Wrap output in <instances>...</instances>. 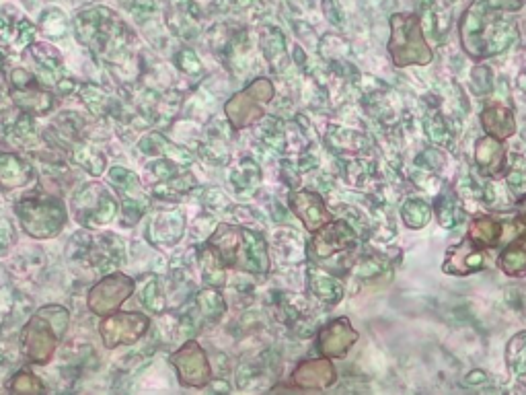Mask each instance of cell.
<instances>
[{
	"label": "cell",
	"instance_id": "cell-1",
	"mask_svg": "<svg viewBox=\"0 0 526 395\" xmlns=\"http://www.w3.org/2000/svg\"><path fill=\"white\" fill-rule=\"evenodd\" d=\"M208 245L220 256L222 264L251 274H266L270 270L268 245L259 233L251 229L220 225Z\"/></svg>",
	"mask_w": 526,
	"mask_h": 395
},
{
	"label": "cell",
	"instance_id": "cell-2",
	"mask_svg": "<svg viewBox=\"0 0 526 395\" xmlns=\"http://www.w3.org/2000/svg\"><path fill=\"white\" fill-rule=\"evenodd\" d=\"M70 315L60 305H48L33 313L19 336L21 354L31 365H48L60 338L68 328Z\"/></svg>",
	"mask_w": 526,
	"mask_h": 395
},
{
	"label": "cell",
	"instance_id": "cell-3",
	"mask_svg": "<svg viewBox=\"0 0 526 395\" xmlns=\"http://www.w3.org/2000/svg\"><path fill=\"white\" fill-rule=\"evenodd\" d=\"M66 256L72 264L107 272L126 262V245L114 233L81 231L68 241Z\"/></svg>",
	"mask_w": 526,
	"mask_h": 395
},
{
	"label": "cell",
	"instance_id": "cell-4",
	"mask_svg": "<svg viewBox=\"0 0 526 395\" xmlns=\"http://www.w3.org/2000/svg\"><path fill=\"white\" fill-rule=\"evenodd\" d=\"M387 50L397 68H407L411 64L426 66L434 58L422 31L420 17L411 13H397L391 17V38Z\"/></svg>",
	"mask_w": 526,
	"mask_h": 395
},
{
	"label": "cell",
	"instance_id": "cell-5",
	"mask_svg": "<svg viewBox=\"0 0 526 395\" xmlns=\"http://www.w3.org/2000/svg\"><path fill=\"white\" fill-rule=\"evenodd\" d=\"M15 214L23 231L35 239H52L66 225V208L56 196H23L15 204Z\"/></svg>",
	"mask_w": 526,
	"mask_h": 395
},
{
	"label": "cell",
	"instance_id": "cell-6",
	"mask_svg": "<svg viewBox=\"0 0 526 395\" xmlns=\"http://www.w3.org/2000/svg\"><path fill=\"white\" fill-rule=\"evenodd\" d=\"M116 15H111L105 9H97V11H87L81 13L77 19V31H79V40L103 54V56H116L122 50L128 48V40H130V31L126 29L124 23L114 19Z\"/></svg>",
	"mask_w": 526,
	"mask_h": 395
},
{
	"label": "cell",
	"instance_id": "cell-7",
	"mask_svg": "<svg viewBox=\"0 0 526 395\" xmlns=\"http://www.w3.org/2000/svg\"><path fill=\"white\" fill-rule=\"evenodd\" d=\"M72 212L81 225L89 229H97L114 221V217L118 214V202L103 184L91 182L74 192Z\"/></svg>",
	"mask_w": 526,
	"mask_h": 395
},
{
	"label": "cell",
	"instance_id": "cell-8",
	"mask_svg": "<svg viewBox=\"0 0 526 395\" xmlns=\"http://www.w3.org/2000/svg\"><path fill=\"white\" fill-rule=\"evenodd\" d=\"M136 284L124 274H107L101 278L89 293V309L95 315L107 317L116 313L124 301L132 297Z\"/></svg>",
	"mask_w": 526,
	"mask_h": 395
},
{
	"label": "cell",
	"instance_id": "cell-9",
	"mask_svg": "<svg viewBox=\"0 0 526 395\" xmlns=\"http://www.w3.org/2000/svg\"><path fill=\"white\" fill-rule=\"evenodd\" d=\"M111 186H114L122 198V221L126 227L136 225L142 214H146L150 202L146 194L140 188V179L136 173L124 169V167H114L109 171Z\"/></svg>",
	"mask_w": 526,
	"mask_h": 395
},
{
	"label": "cell",
	"instance_id": "cell-10",
	"mask_svg": "<svg viewBox=\"0 0 526 395\" xmlns=\"http://www.w3.org/2000/svg\"><path fill=\"white\" fill-rule=\"evenodd\" d=\"M171 363L177 371V377L187 387H204L210 381V363L202 346L194 340L185 342L179 350L171 354Z\"/></svg>",
	"mask_w": 526,
	"mask_h": 395
},
{
	"label": "cell",
	"instance_id": "cell-11",
	"mask_svg": "<svg viewBox=\"0 0 526 395\" xmlns=\"http://www.w3.org/2000/svg\"><path fill=\"white\" fill-rule=\"evenodd\" d=\"M356 243H358V235L346 221H329L327 225H323L319 231L313 233L311 251L317 260L325 262L344 254V251L354 249Z\"/></svg>",
	"mask_w": 526,
	"mask_h": 395
},
{
	"label": "cell",
	"instance_id": "cell-12",
	"mask_svg": "<svg viewBox=\"0 0 526 395\" xmlns=\"http://www.w3.org/2000/svg\"><path fill=\"white\" fill-rule=\"evenodd\" d=\"M148 330V317L142 313H111L101 323V338L107 348L130 346Z\"/></svg>",
	"mask_w": 526,
	"mask_h": 395
},
{
	"label": "cell",
	"instance_id": "cell-13",
	"mask_svg": "<svg viewBox=\"0 0 526 395\" xmlns=\"http://www.w3.org/2000/svg\"><path fill=\"white\" fill-rule=\"evenodd\" d=\"M224 309H227L224 299L210 286V289L200 291L194 297V301L187 305V311L181 317V326L187 332L198 334L204 328L214 326V323L224 315Z\"/></svg>",
	"mask_w": 526,
	"mask_h": 395
},
{
	"label": "cell",
	"instance_id": "cell-14",
	"mask_svg": "<svg viewBox=\"0 0 526 395\" xmlns=\"http://www.w3.org/2000/svg\"><path fill=\"white\" fill-rule=\"evenodd\" d=\"M360 334L352 328L348 317L329 321L317 336V350L325 358H344L358 342Z\"/></svg>",
	"mask_w": 526,
	"mask_h": 395
},
{
	"label": "cell",
	"instance_id": "cell-15",
	"mask_svg": "<svg viewBox=\"0 0 526 395\" xmlns=\"http://www.w3.org/2000/svg\"><path fill=\"white\" fill-rule=\"evenodd\" d=\"M483 268H485V249L477 247L469 239L450 247L442 264V272L453 276H469Z\"/></svg>",
	"mask_w": 526,
	"mask_h": 395
},
{
	"label": "cell",
	"instance_id": "cell-16",
	"mask_svg": "<svg viewBox=\"0 0 526 395\" xmlns=\"http://www.w3.org/2000/svg\"><path fill=\"white\" fill-rule=\"evenodd\" d=\"M288 204H290V208L296 217L303 221L307 231H311V233L319 231L323 225H327L331 221V214H329L323 198L317 192H309V190L294 192L290 196Z\"/></svg>",
	"mask_w": 526,
	"mask_h": 395
},
{
	"label": "cell",
	"instance_id": "cell-17",
	"mask_svg": "<svg viewBox=\"0 0 526 395\" xmlns=\"http://www.w3.org/2000/svg\"><path fill=\"white\" fill-rule=\"evenodd\" d=\"M337 371L329 358H315V361H305L300 363L294 373L292 381L298 389H307V391H321L327 389L335 383Z\"/></svg>",
	"mask_w": 526,
	"mask_h": 395
},
{
	"label": "cell",
	"instance_id": "cell-18",
	"mask_svg": "<svg viewBox=\"0 0 526 395\" xmlns=\"http://www.w3.org/2000/svg\"><path fill=\"white\" fill-rule=\"evenodd\" d=\"M475 163L477 169L487 177H498L506 171L508 165V151L504 142L494 136H483L475 145Z\"/></svg>",
	"mask_w": 526,
	"mask_h": 395
},
{
	"label": "cell",
	"instance_id": "cell-19",
	"mask_svg": "<svg viewBox=\"0 0 526 395\" xmlns=\"http://www.w3.org/2000/svg\"><path fill=\"white\" fill-rule=\"evenodd\" d=\"M263 101L257 97L253 87L249 85L245 91L237 93L229 103H227V116L233 122L235 128H245L251 126L255 120L263 116Z\"/></svg>",
	"mask_w": 526,
	"mask_h": 395
},
{
	"label": "cell",
	"instance_id": "cell-20",
	"mask_svg": "<svg viewBox=\"0 0 526 395\" xmlns=\"http://www.w3.org/2000/svg\"><path fill=\"white\" fill-rule=\"evenodd\" d=\"M185 231V217L181 210H171V212H161L153 219L148 227V237L155 245L163 247H173Z\"/></svg>",
	"mask_w": 526,
	"mask_h": 395
},
{
	"label": "cell",
	"instance_id": "cell-21",
	"mask_svg": "<svg viewBox=\"0 0 526 395\" xmlns=\"http://www.w3.org/2000/svg\"><path fill=\"white\" fill-rule=\"evenodd\" d=\"M35 177L33 167L13 153L0 155V190L13 192L27 186Z\"/></svg>",
	"mask_w": 526,
	"mask_h": 395
},
{
	"label": "cell",
	"instance_id": "cell-22",
	"mask_svg": "<svg viewBox=\"0 0 526 395\" xmlns=\"http://www.w3.org/2000/svg\"><path fill=\"white\" fill-rule=\"evenodd\" d=\"M481 128L487 136H494L498 140H508L516 132V118L514 112L506 105H487L481 112Z\"/></svg>",
	"mask_w": 526,
	"mask_h": 395
},
{
	"label": "cell",
	"instance_id": "cell-23",
	"mask_svg": "<svg viewBox=\"0 0 526 395\" xmlns=\"http://www.w3.org/2000/svg\"><path fill=\"white\" fill-rule=\"evenodd\" d=\"M502 233H504V229L494 217H487V214H481V217H475L469 223L467 239L471 243H475L477 247H481V249H492V247H496L500 243Z\"/></svg>",
	"mask_w": 526,
	"mask_h": 395
},
{
	"label": "cell",
	"instance_id": "cell-24",
	"mask_svg": "<svg viewBox=\"0 0 526 395\" xmlns=\"http://www.w3.org/2000/svg\"><path fill=\"white\" fill-rule=\"evenodd\" d=\"M498 266L510 278L526 276V231L502 249Z\"/></svg>",
	"mask_w": 526,
	"mask_h": 395
},
{
	"label": "cell",
	"instance_id": "cell-25",
	"mask_svg": "<svg viewBox=\"0 0 526 395\" xmlns=\"http://www.w3.org/2000/svg\"><path fill=\"white\" fill-rule=\"evenodd\" d=\"M140 149L142 153L146 155H157V157H167L169 161H175L179 165H187L192 161V155L175 147L173 142H169L163 134L159 132H153V134H148L146 138L140 140Z\"/></svg>",
	"mask_w": 526,
	"mask_h": 395
},
{
	"label": "cell",
	"instance_id": "cell-26",
	"mask_svg": "<svg viewBox=\"0 0 526 395\" xmlns=\"http://www.w3.org/2000/svg\"><path fill=\"white\" fill-rule=\"evenodd\" d=\"M31 56L40 68V81L46 85H60L62 77V58L60 54L50 46H33Z\"/></svg>",
	"mask_w": 526,
	"mask_h": 395
},
{
	"label": "cell",
	"instance_id": "cell-27",
	"mask_svg": "<svg viewBox=\"0 0 526 395\" xmlns=\"http://www.w3.org/2000/svg\"><path fill=\"white\" fill-rule=\"evenodd\" d=\"M35 83H37V81H35ZM35 83L29 85V87H25V89H13L15 101L23 107L25 114H29V116H31V114H44V112L52 110V105H54L52 95L44 93Z\"/></svg>",
	"mask_w": 526,
	"mask_h": 395
},
{
	"label": "cell",
	"instance_id": "cell-28",
	"mask_svg": "<svg viewBox=\"0 0 526 395\" xmlns=\"http://www.w3.org/2000/svg\"><path fill=\"white\" fill-rule=\"evenodd\" d=\"M68 149H70L72 163H77L79 167H83L91 175H101L105 171L107 161H105V157L99 151H95V149H91L87 145H81V142H72Z\"/></svg>",
	"mask_w": 526,
	"mask_h": 395
},
{
	"label": "cell",
	"instance_id": "cell-29",
	"mask_svg": "<svg viewBox=\"0 0 526 395\" xmlns=\"http://www.w3.org/2000/svg\"><path fill=\"white\" fill-rule=\"evenodd\" d=\"M194 188H196V179L190 173H179L165 179V182H159L155 186V194L161 196L163 200H179L181 196L190 194Z\"/></svg>",
	"mask_w": 526,
	"mask_h": 395
},
{
	"label": "cell",
	"instance_id": "cell-30",
	"mask_svg": "<svg viewBox=\"0 0 526 395\" xmlns=\"http://www.w3.org/2000/svg\"><path fill=\"white\" fill-rule=\"evenodd\" d=\"M259 179H261V173H259L257 163L245 159L241 161L237 169H233L231 186L235 188L237 194H251L259 186Z\"/></svg>",
	"mask_w": 526,
	"mask_h": 395
},
{
	"label": "cell",
	"instance_id": "cell-31",
	"mask_svg": "<svg viewBox=\"0 0 526 395\" xmlns=\"http://www.w3.org/2000/svg\"><path fill=\"white\" fill-rule=\"evenodd\" d=\"M200 264H202L204 280L212 286V289H216V286H222L224 280H227V276H224L222 260H220V256L216 254V251L210 245H206L200 251Z\"/></svg>",
	"mask_w": 526,
	"mask_h": 395
},
{
	"label": "cell",
	"instance_id": "cell-32",
	"mask_svg": "<svg viewBox=\"0 0 526 395\" xmlns=\"http://www.w3.org/2000/svg\"><path fill=\"white\" fill-rule=\"evenodd\" d=\"M311 289L319 299H323L327 303H335V301L342 299L340 284L325 274H319L317 270H311Z\"/></svg>",
	"mask_w": 526,
	"mask_h": 395
},
{
	"label": "cell",
	"instance_id": "cell-33",
	"mask_svg": "<svg viewBox=\"0 0 526 395\" xmlns=\"http://www.w3.org/2000/svg\"><path fill=\"white\" fill-rule=\"evenodd\" d=\"M140 301H142V305L148 311H153V313H163L165 311V297H163V289H161V284H159L157 278H148L144 282Z\"/></svg>",
	"mask_w": 526,
	"mask_h": 395
},
{
	"label": "cell",
	"instance_id": "cell-34",
	"mask_svg": "<svg viewBox=\"0 0 526 395\" xmlns=\"http://www.w3.org/2000/svg\"><path fill=\"white\" fill-rule=\"evenodd\" d=\"M11 140H13L15 147H29L37 140V134H35V128H33L29 114H23V118H19L15 122L13 130H11Z\"/></svg>",
	"mask_w": 526,
	"mask_h": 395
},
{
	"label": "cell",
	"instance_id": "cell-35",
	"mask_svg": "<svg viewBox=\"0 0 526 395\" xmlns=\"http://www.w3.org/2000/svg\"><path fill=\"white\" fill-rule=\"evenodd\" d=\"M9 389L15 391V393H42L44 391V383L37 379L35 375H31L29 371H19L13 377Z\"/></svg>",
	"mask_w": 526,
	"mask_h": 395
},
{
	"label": "cell",
	"instance_id": "cell-36",
	"mask_svg": "<svg viewBox=\"0 0 526 395\" xmlns=\"http://www.w3.org/2000/svg\"><path fill=\"white\" fill-rule=\"evenodd\" d=\"M13 243H15V227L9 219L0 217V256L7 254Z\"/></svg>",
	"mask_w": 526,
	"mask_h": 395
},
{
	"label": "cell",
	"instance_id": "cell-37",
	"mask_svg": "<svg viewBox=\"0 0 526 395\" xmlns=\"http://www.w3.org/2000/svg\"><path fill=\"white\" fill-rule=\"evenodd\" d=\"M177 64H179V68L183 70V73H187V75H200V73H202V64H200V60H198L196 54L190 52V50L183 52V54L179 56Z\"/></svg>",
	"mask_w": 526,
	"mask_h": 395
},
{
	"label": "cell",
	"instance_id": "cell-38",
	"mask_svg": "<svg viewBox=\"0 0 526 395\" xmlns=\"http://www.w3.org/2000/svg\"><path fill=\"white\" fill-rule=\"evenodd\" d=\"M516 221H518V225H522L524 229H526V196L520 200V204H518V214H516Z\"/></svg>",
	"mask_w": 526,
	"mask_h": 395
}]
</instances>
